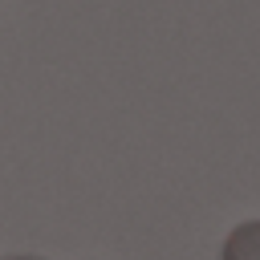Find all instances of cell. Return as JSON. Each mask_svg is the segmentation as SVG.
Instances as JSON below:
<instances>
[{
	"label": "cell",
	"mask_w": 260,
	"mask_h": 260,
	"mask_svg": "<svg viewBox=\"0 0 260 260\" xmlns=\"http://www.w3.org/2000/svg\"><path fill=\"white\" fill-rule=\"evenodd\" d=\"M228 260H260V223H244L228 240Z\"/></svg>",
	"instance_id": "obj_1"
}]
</instances>
